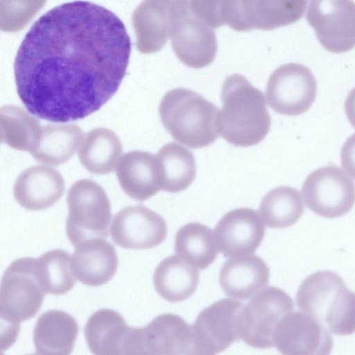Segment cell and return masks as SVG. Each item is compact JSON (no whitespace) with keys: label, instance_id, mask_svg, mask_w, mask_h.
Returning <instances> with one entry per match:
<instances>
[{"label":"cell","instance_id":"cell-9","mask_svg":"<svg viewBox=\"0 0 355 355\" xmlns=\"http://www.w3.org/2000/svg\"><path fill=\"white\" fill-rule=\"evenodd\" d=\"M84 331L94 355H155L144 327L128 326L123 317L112 309H103L94 313Z\"/></svg>","mask_w":355,"mask_h":355},{"label":"cell","instance_id":"cell-18","mask_svg":"<svg viewBox=\"0 0 355 355\" xmlns=\"http://www.w3.org/2000/svg\"><path fill=\"white\" fill-rule=\"evenodd\" d=\"M243 304L222 299L203 309L193 327L203 343L216 355L227 349L239 338L238 324Z\"/></svg>","mask_w":355,"mask_h":355},{"label":"cell","instance_id":"cell-33","mask_svg":"<svg viewBox=\"0 0 355 355\" xmlns=\"http://www.w3.org/2000/svg\"><path fill=\"white\" fill-rule=\"evenodd\" d=\"M45 1H1V29L17 31L23 28L42 8Z\"/></svg>","mask_w":355,"mask_h":355},{"label":"cell","instance_id":"cell-17","mask_svg":"<svg viewBox=\"0 0 355 355\" xmlns=\"http://www.w3.org/2000/svg\"><path fill=\"white\" fill-rule=\"evenodd\" d=\"M146 329L157 355H215L199 338L193 325L171 313L154 318Z\"/></svg>","mask_w":355,"mask_h":355},{"label":"cell","instance_id":"cell-35","mask_svg":"<svg viewBox=\"0 0 355 355\" xmlns=\"http://www.w3.org/2000/svg\"><path fill=\"white\" fill-rule=\"evenodd\" d=\"M345 111L349 121L355 128V87L350 91L345 99Z\"/></svg>","mask_w":355,"mask_h":355},{"label":"cell","instance_id":"cell-16","mask_svg":"<svg viewBox=\"0 0 355 355\" xmlns=\"http://www.w3.org/2000/svg\"><path fill=\"white\" fill-rule=\"evenodd\" d=\"M266 228L257 211L238 208L226 213L214 229L218 248L225 257L252 254L261 245Z\"/></svg>","mask_w":355,"mask_h":355},{"label":"cell","instance_id":"cell-3","mask_svg":"<svg viewBox=\"0 0 355 355\" xmlns=\"http://www.w3.org/2000/svg\"><path fill=\"white\" fill-rule=\"evenodd\" d=\"M159 114L171 137L191 148L207 147L220 135V110L188 89L178 87L166 92L160 101Z\"/></svg>","mask_w":355,"mask_h":355},{"label":"cell","instance_id":"cell-13","mask_svg":"<svg viewBox=\"0 0 355 355\" xmlns=\"http://www.w3.org/2000/svg\"><path fill=\"white\" fill-rule=\"evenodd\" d=\"M306 18L327 50L344 53L355 46V3L351 0H313Z\"/></svg>","mask_w":355,"mask_h":355},{"label":"cell","instance_id":"cell-19","mask_svg":"<svg viewBox=\"0 0 355 355\" xmlns=\"http://www.w3.org/2000/svg\"><path fill=\"white\" fill-rule=\"evenodd\" d=\"M64 180L62 174L51 167L35 165L17 177L13 194L25 209L39 211L53 206L63 196Z\"/></svg>","mask_w":355,"mask_h":355},{"label":"cell","instance_id":"cell-2","mask_svg":"<svg viewBox=\"0 0 355 355\" xmlns=\"http://www.w3.org/2000/svg\"><path fill=\"white\" fill-rule=\"evenodd\" d=\"M220 135L236 146L260 143L270 127V116L261 91L241 74L230 75L221 91Z\"/></svg>","mask_w":355,"mask_h":355},{"label":"cell","instance_id":"cell-36","mask_svg":"<svg viewBox=\"0 0 355 355\" xmlns=\"http://www.w3.org/2000/svg\"><path fill=\"white\" fill-rule=\"evenodd\" d=\"M28 355H35V354H28Z\"/></svg>","mask_w":355,"mask_h":355},{"label":"cell","instance_id":"cell-15","mask_svg":"<svg viewBox=\"0 0 355 355\" xmlns=\"http://www.w3.org/2000/svg\"><path fill=\"white\" fill-rule=\"evenodd\" d=\"M113 241L124 249L145 250L162 243L167 234L164 218L142 205L127 206L115 216L110 229Z\"/></svg>","mask_w":355,"mask_h":355},{"label":"cell","instance_id":"cell-26","mask_svg":"<svg viewBox=\"0 0 355 355\" xmlns=\"http://www.w3.org/2000/svg\"><path fill=\"white\" fill-rule=\"evenodd\" d=\"M123 152L121 142L112 130L97 128L85 136L79 148L82 166L95 175H107L115 170Z\"/></svg>","mask_w":355,"mask_h":355},{"label":"cell","instance_id":"cell-5","mask_svg":"<svg viewBox=\"0 0 355 355\" xmlns=\"http://www.w3.org/2000/svg\"><path fill=\"white\" fill-rule=\"evenodd\" d=\"M45 294L37 277L36 258H19L8 266L0 287V317L6 329L2 349L15 342L20 322L37 313Z\"/></svg>","mask_w":355,"mask_h":355},{"label":"cell","instance_id":"cell-12","mask_svg":"<svg viewBox=\"0 0 355 355\" xmlns=\"http://www.w3.org/2000/svg\"><path fill=\"white\" fill-rule=\"evenodd\" d=\"M316 93L317 83L313 73L299 63H287L277 68L269 77L266 89L270 107L288 116L307 111Z\"/></svg>","mask_w":355,"mask_h":355},{"label":"cell","instance_id":"cell-22","mask_svg":"<svg viewBox=\"0 0 355 355\" xmlns=\"http://www.w3.org/2000/svg\"><path fill=\"white\" fill-rule=\"evenodd\" d=\"M270 270L259 256L249 254L227 259L219 272V284L229 297L245 300L269 282Z\"/></svg>","mask_w":355,"mask_h":355},{"label":"cell","instance_id":"cell-27","mask_svg":"<svg viewBox=\"0 0 355 355\" xmlns=\"http://www.w3.org/2000/svg\"><path fill=\"white\" fill-rule=\"evenodd\" d=\"M161 190L178 193L187 189L196 174L194 155L174 142L163 146L155 155Z\"/></svg>","mask_w":355,"mask_h":355},{"label":"cell","instance_id":"cell-8","mask_svg":"<svg viewBox=\"0 0 355 355\" xmlns=\"http://www.w3.org/2000/svg\"><path fill=\"white\" fill-rule=\"evenodd\" d=\"M293 309L291 297L282 289L269 286L261 290L241 311L239 338L254 348L273 347L279 324Z\"/></svg>","mask_w":355,"mask_h":355},{"label":"cell","instance_id":"cell-28","mask_svg":"<svg viewBox=\"0 0 355 355\" xmlns=\"http://www.w3.org/2000/svg\"><path fill=\"white\" fill-rule=\"evenodd\" d=\"M84 139L76 124L52 125L42 128L39 142L31 153L38 162L58 166L67 162L80 148Z\"/></svg>","mask_w":355,"mask_h":355},{"label":"cell","instance_id":"cell-10","mask_svg":"<svg viewBox=\"0 0 355 355\" xmlns=\"http://www.w3.org/2000/svg\"><path fill=\"white\" fill-rule=\"evenodd\" d=\"M302 193L306 206L315 214L335 218L348 213L355 204V184L340 167L318 168L304 180Z\"/></svg>","mask_w":355,"mask_h":355},{"label":"cell","instance_id":"cell-31","mask_svg":"<svg viewBox=\"0 0 355 355\" xmlns=\"http://www.w3.org/2000/svg\"><path fill=\"white\" fill-rule=\"evenodd\" d=\"M304 210L300 191L289 186L278 187L268 191L261 199L259 209L266 225L273 229L294 225Z\"/></svg>","mask_w":355,"mask_h":355},{"label":"cell","instance_id":"cell-25","mask_svg":"<svg viewBox=\"0 0 355 355\" xmlns=\"http://www.w3.org/2000/svg\"><path fill=\"white\" fill-rule=\"evenodd\" d=\"M198 282V270L178 254L164 258L153 274L157 293L171 302L188 299L196 291Z\"/></svg>","mask_w":355,"mask_h":355},{"label":"cell","instance_id":"cell-11","mask_svg":"<svg viewBox=\"0 0 355 355\" xmlns=\"http://www.w3.org/2000/svg\"><path fill=\"white\" fill-rule=\"evenodd\" d=\"M171 39L176 56L191 68L209 65L217 53L214 29L191 11L186 0H173Z\"/></svg>","mask_w":355,"mask_h":355},{"label":"cell","instance_id":"cell-20","mask_svg":"<svg viewBox=\"0 0 355 355\" xmlns=\"http://www.w3.org/2000/svg\"><path fill=\"white\" fill-rule=\"evenodd\" d=\"M119 260L114 247L103 238H93L75 246L71 256L72 272L78 282L100 286L114 276Z\"/></svg>","mask_w":355,"mask_h":355},{"label":"cell","instance_id":"cell-29","mask_svg":"<svg viewBox=\"0 0 355 355\" xmlns=\"http://www.w3.org/2000/svg\"><path fill=\"white\" fill-rule=\"evenodd\" d=\"M215 234L207 226L197 223H189L176 233L175 251L197 268H208L218 255Z\"/></svg>","mask_w":355,"mask_h":355},{"label":"cell","instance_id":"cell-32","mask_svg":"<svg viewBox=\"0 0 355 355\" xmlns=\"http://www.w3.org/2000/svg\"><path fill=\"white\" fill-rule=\"evenodd\" d=\"M71 256L64 250L54 249L36 258V274L45 293L60 295L71 291L76 278L71 267Z\"/></svg>","mask_w":355,"mask_h":355},{"label":"cell","instance_id":"cell-14","mask_svg":"<svg viewBox=\"0 0 355 355\" xmlns=\"http://www.w3.org/2000/svg\"><path fill=\"white\" fill-rule=\"evenodd\" d=\"M333 344L328 329L304 312L286 315L274 339V346L282 355H329Z\"/></svg>","mask_w":355,"mask_h":355},{"label":"cell","instance_id":"cell-1","mask_svg":"<svg viewBox=\"0 0 355 355\" xmlns=\"http://www.w3.org/2000/svg\"><path fill=\"white\" fill-rule=\"evenodd\" d=\"M130 53L126 28L110 10L87 1L57 6L35 21L18 49V96L42 119L85 118L116 92Z\"/></svg>","mask_w":355,"mask_h":355},{"label":"cell","instance_id":"cell-7","mask_svg":"<svg viewBox=\"0 0 355 355\" xmlns=\"http://www.w3.org/2000/svg\"><path fill=\"white\" fill-rule=\"evenodd\" d=\"M306 4L304 0H218V19L220 26L237 31L272 30L298 21Z\"/></svg>","mask_w":355,"mask_h":355},{"label":"cell","instance_id":"cell-23","mask_svg":"<svg viewBox=\"0 0 355 355\" xmlns=\"http://www.w3.org/2000/svg\"><path fill=\"white\" fill-rule=\"evenodd\" d=\"M116 175L122 190L136 201L144 202L161 190L155 155L150 153H125L117 164Z\"/></svg>","mask_w":355,"mask_h":355},{"label":"cell","instance_id":"cell-21","mask_svg":"<svg viewBox=\"0 0 355 355\" xmlns=\"http://www.w3.org/2000/svg\"><path fill=\"white\" fill-rule=\"evenodd\" d=\"M173 19V1L147 0L133 12L132 24L136 46L142 53L159 51L171 37Z\"/></svg>","mask_w":355,"mask_h":355},{"label":"cell","instance_id":"cell-6","mask_svg":"<svg viewBox=\"0 0 355 355\" xmlns=\"http://www.w3.org/2000/svg\"><path fill=\"white\" fill-rule=\"evenodd\" d=\"M66 233L76 246L93 238H107L112 218L111 205L105 189L89 179L75 182L67 197Z\"/></svg>","mask_w":355,"mask_h":355},{"label":"cell","instance_id":"cell-24","mask_svg":"<svg viewBox=\"0 0 355 355\" xmlns=\"http://www.w3.org/2000/svg\"><path fill=\"white\" fill-rule=\"evenodd\" d=\"M78 333V323L70 314L55 309L43 313L33 331L37 355H71Z\"/></svg>","mask_w":355,"mask_h":355},{"label":"cell","instance_id":"cell-4","mask_svg":"<svg viewBox=\"0 0 355 355\" xmlns=\"http://www.w3.org/2000/svg\"><path fill=\"white\" fill-rule=\"evenodd\" d=\"M298 308L327 325L335 334L355 331V293L336 272L325 270L308 275L296 294Z\"/></svg>","mask_w":355,"mask_h":355},{"label":"cell","instance_id":"cell-34","mask_svg":"<svg viewBox=\"0 0 355 355\" xmlns=\"http://www.w3.org/2000/svg\"><path fill=\"white\" fill-rule=\"evenodd\" d=\"M340 162L343 169L355 179V133L343 144L340 150Z\"/></svg>","mask_w":355,"mask_h":355},{"label":"cell","instance_id":"cell-30","mask_svg":"<svg viewBox=\"0 0 355 355\" xmlns=\"http://www.w3.org/2000/svg\"><path fill=\"white\" fill-rule=\"evenodd\" d=\"M38 121L20 107L8 105L0 110V139L15 150L31 153L41 137Z\"/></svg>","mask_w":355,"mask_h":355}]
</instances>
